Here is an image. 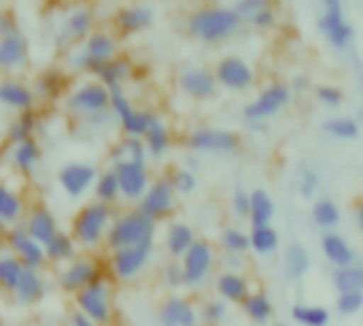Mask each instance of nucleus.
Masks as SVG:
<instances>
[{"label": "nucleus", "mask_w": 363, "mask_h": 326, "mask_svg": "<svg viewBox=\"0 0 363 326\" xmlns=\"http://www.w3.org/2000/svg\"><path fill=\"white\" fill-rule=\"evenodd\" d=\"M242 19L230 6H204L189 17V32L206 42H217L232 36Z\"/></svg>", "instance_id": "1"}, {"label": "nucleus", "mask_w": 363, "mask_h": 326, "mask_svg": "<svg viewBox=\"0 0 363 326\" xmlns=\"http://www.w3.org/2000/svg\"><path fill=\"white\" fill-rule=\"evenodd\" d=\"M111 208L104 204H87L72 221V240L85 248H94L100 244L108 223H111Z\"/></svg>", "instance_id": "2"}, {"label": "nucleus", "mask_w": 363, "mask_h": 326, "mask_svg": "<svg viewBox=\"0 0 363 326\" xmlns=\"http://www.w3.org/2000/svg\"><path fill=\"white\" fill-rule=\"evenodd\" d=\"M155 233V223L151 219H147L145 214H140L138 210L117 219L111 229H108V246L113 250H121V248H130L136 246L145 240H153Z\"/></svg>", "instance_id": "3"}, {"label": "nucleus", "mask_w": 363, "mask_h": 326, "mask_svg": "<svg viewBox=\"0 0 363 326\" xmlns=\"http://www.w3.org/2000/svg\"><path fill=\"white\" fill-rule=\"evenodd\" d=\"M28 62V40L11 15H0V70H17Z\"/></svg>", "instance_id": "4"}, {"label": "nucleus", "mask_w": 363, "mask_h": 326, "mask_svg": "<svg viewBox=\"0 0 363 326\" xmlns=\"http://www.w3.org/2000/svg\"><path fill=\"white\" fill-rule=\"evenodd\" d=\"M77 305L81 310L79 314L85 316L89 322H94V325H106L111 320V314H113L108 284L102 278L94 280L89 286H85L83 291L77 293Z\"/></svg>", "instance_id": "5"}, {"label": "nucleus", "mask_w": 363, "mask_h": 326, "mask_svg": "<svg viewBox=\"0 0 363 326\" xmlns=\"http://www.w3.org/2000/svg\"><path fill=\"white\" fill-rule=\"evenodd\" d=\"M183 263H181V272H183V284H189V286H200L213 265H215V250L211 246V242L206 240H196L191 244V248L181 257Z\"/></svg>", "instance_id": "6"}, {"label": "nucleus", "mask_w": 363, "mask_h": 326, "mask_svg": "<svg viewBox=\"0 0 363 326\" xmlns=\"http://www.w3.org/2000/svg\"><path fill=\"white\" fill-rule=\"evenodd\" d=\"M115 51H117V45L111 34L91 32V34H87L83 49L72 57V64L77 68L96 72L100 66H104L106 62H111L115 57Z\"/></svg>", "instance_id": "7"}, {"label": "nucleus", "mask_w": 363, "mask_h": 326, "mask_svg": "<svg viewBox=\"0 0 363 326\" xmlns=\"http://www.w3.org/2000/svg\"><path fill=\"white\" fill-rule=\"evenodd\" d=\"M66 106L70 112L74 115H85V117H98L104 115L111 104H108V89L100 83H85L81 87H77L68 100Z\"/></svg>", "instance_id": "8"}, {"label": "nucleus", "mask_w": 363, "mask_h": 326, "mask_svg": "<svg viewBox=\"0 0 363 326\" xmlns=\"http://www.w3.org/2000/svg\"><path fill=\"white\" fill-rule=\"evenodd\" d=\"M6 246L11 248V255H15L19 259V263L23 265V269H34L38 272L45 263V248L40 244H36L34 240H30V235L26 233L23 225H15L6 231L4 235Z\"/></svg>", "instance_id": "9"}, {"label": "nucleus", "mask_w": 363, "mask_h": 326, "mask_svg": "<svg viewBox=\"0 0 363 326\" xmlns=\"http://www.w3.org/2000/svg\"><path fill=\"white\" fill-rule=\"evenodd\" d=\"M319 28L323 30L325 38L342 49L353 40V28L349 21H345V8L340 0H325L323 2V15L319 19Z\"/></svg>", "instance_id": "10"}, {"label": "nucleus", "mask_w": 363, "mask_h": 326, "mask_svg": "<svg viewBox=\"0 0 363 326\" xmlns=\"http://www.w3.org/2000/svg\"><path fill=\"white\" fill-rule=\"evenodd\" d=\"M172 208H174V189L170 185V178H160L140 197L138 212L155 223L160 219H166L172 212Z\"/></svg>", "instance_id": "11"}, {"label": "nucleus", "mask_w": 363, "mask_h": 326, "mask_svg": "<svg viewBox=\"0 0 363 326\" xmlns=\"http://www.w3.org/2000/svg\"><path fill=\"white\" fill-rule=\"evenodd\" d=\"M151 250H153V240H145V242H140L136 246L115 250L113 252V261H111L115 278L132 280L147 265V261L151 257Z\"/></svg>", "instance_id": "12"}, {"label": "nucleus", "mask_w": 363, "mask_h": 326, "mask_svg": "<svg viewBox=\"0 0 363 326\" xmlns=\"http://www.w3.org/2000/svg\"><path fill=\"white\" fill-rule=\"evenodd\" d=\"M291 98L289 87H285L283 83H274L270 87H266L247 108H245V117L249 121H264L272 115H277Z\"/></svg>", "instance_id": "13"}, {"label": "nucleus", "mask_w": 363, "mask_h": 326, "mask_svg": "<svg viewBox=\"0 0 363 326\" xmlns=\"http://www.w3.org/2000/svg\"><path fill=\"white\" fill-rule=\"evenodd\" d=\"M213 76L217 83H221L230 91H245L253 85V78H255L251 66L236 55L223 57Z\"/></svg>", "instance_id": "14"}, {"label": "nucleus", "mask_w": 363, "mask_h": 326, "mask_svg": "<svg viewBox=\"0 0 363 326\" xmlns=\"http://www.w3.org/2000/svg\"><path fill=\"white\" fill-rule=\"evenodd\" d=\"M117 185H119V195H123L130 202L140 199L147 189H149V174L147 168L140 163H119L113 168Z\"/></svg>", "instance_id": "15"}, {"label": "nucleus", "mask_w": 363, "mask_h": 326, "mask_svg": "<svg viewBox=\"0 0 363 326\" xmlns=\"http://www.w3.org/2000/svg\"><path fill=\"white\" fill-rule=\"evenodd\" d=\"M96 178H98V172L89 163L72 161L60 170V185L66 191V195L74 197V199L85 195L91 189V185L96 182Z\"/></svg>", "instance_id": "16"}, {"label": "nucleus", "mask_w": 363, "mask_h": 326, "mask_svg": "<svg viewBox=\"0 0 363 326\" xmlns=\"http://www.w3.org/2000/svg\"><path fill=\"white\" fill-rule=\"evenodd\" d=\"M189 146L196 151H215V153H230L238 146V136L225 129L215 127H200L189 134Z\"/></svg>", "instance_id": "17"}, {"label": "nucleus", "mask_w": 363, "mask_h": 326, "mask_svg": "<svg viewBox=\"0 0 363 326\" xmlns=\"http://www.w3.org/2000/svg\"><path fill=\"white\" fill-rule=\"evenodd\" d=\"M98 278H102V276H100L98 267L91 261L77 259L60 274V286H62L64 293H79Z\"/></svg>", "instance_id": "18"}, {"label": "nucleus", "mask_w": 363, "mask_h": 326, "mask_svg": "<svg viewBox=\"0 0 363 326\" xmlns=\"http://www.w3.org/2000/svg\"><path fill=\"white\" fill-rule=\"evenodd\" d=\"M23 229L30 235V240L45 246L57 233V221L45 206H36L30 210V214L23 223Z\"/></svg>", "instance_id": "19"}, {"label": "nucleus", "mask_w": 363, "mask_h": 326, "mask_svg": "<svg viewBox=\"0 0 363 326\" xmlns=\"http://www.w3.org/2000/svg\"><path fill=\"white\" fill-rule=\"evenodd\" d=\"M179 85L187 95L198 98V100H206V98L215 95V89H217V81H215L213 72L206 68H187L181 74Z\"/></svg>", "instance_id": "20"}, {"label": "nucleus", "mask_w": 363, "mask_h": 326, "mask_svg": "<svg viewBox=\"0 0 363 326\" xmlns=\"http://www.w3.org/2000/svg\"><path fill=\"white\" fill-rule=\"evenodd\" d=\"M160 322L164 326H196L198 316L189 301L183 297H170L160 310Z\"/></svg>", "instance_id": "21"}, {"label": "nucleus", "mask_w": 363, "mask_h": 326, "mask_svg": "<svg viewBox=\"0 0 363 326\" xmlns=\"http://www.w3.org/2000/svg\"><path fill=\"white\" fill-rule=\"evenodd\" d=\"M321 248H323L325 259L332 265H336L338 269L355 265V250L351 248V244L342 235H338V233H325L323 240H321Z\"/></svg>", "instance_id": "22"}, {"label": "nucleus", "mask_w": 363, "mask_h": 326, "mask_svg": "<svg viewBox=\"0 0 363 326\" xmlns=\"http://www.w3.org/2000/svg\"><path fill=\"white\" fill-rule=\"evenodd\" d=\"M13 295H15L17 303H21V305H32L38 299H43L45 282H43L40 274L34 272V269H23L17 284H15V289H13Z\"/></svg>", "instance_id": "23"}, {"label": "nucleus", "mask_w": 363, "mask_h": 326, "mask_svg": "<svg viewBox=\"0 0 363 326\" xmlns=\"http://www.w3.org/2000/svg\"><path fill=\"white\" fill-rule=\"evenodd\" d=\"M0 102L15 110H32L34 93L19 81H2L0 83Z\"/></svg>", "instance_id": "24"}, {"label": "nucleus", "mask_w": 363, "mask_h": 326, "mask_svg": "<svg viewBox=\"0 0 363 326\" xmlns=\"http://www.w3.org/2000/svg\"><path fill=\"white\" fill-rule=\"evenodd\" d=\"M274 216V202L272 197L257 189L253 193H249V219H251V227L259 229V227H268L270 221Z\"/></svg>", "instance_id": "25"}, {"label": "nucleus", "mask_w": 363, "mask_h": 326, "mask_svg": "<svg viewBox=\"0 0 363 326\" xmlns=\"http://www.w3.org/2000/svg\"><path fill=\"white\" fill-rule=\"evenodd\" d=\"M145 159H147V149H145V142L140 138H125V140H119L113 149H111V161L113 165H119V163H140L145 165Z\"/></svg>", "instance_id": "26"}, {"label": "nucleus", "mask_w": 363, "mask_h": 326, "mask_svg": "<svg viewBox=\"0 0 363 326\" xmlns=\"http://www.w3.org/2000/svg\"><path fill=\"white\" fill-rule=\"evenodd\" d=\"M217 291L225 301L232 303H242L251 293H249V282L238 274V272H225L217 280Z\"/></svg>", "instance_id": "27"}, {"label": "nucleus", "mask_w": 363, "mask_h": 326, "mask_svg": "<svg viewBox=\"0 0 363 326\" xmlns=\"http://www.w3.org/2000/svg\"><path fill=\"white\" fill-rule=\"evenodd\" d=\"M151 19H153L151 8L138 4V6L121 8V11L117 13V19H115V21H117V28H119L123 34H134V32L147 28V25L151 23Z\"/></svg>", "instance_id": "28"}, {"label": "nucleus", "mask_w": 363, "mask_h": 326, "mask_svg": "<svg viewBox=\"0 0 363 326\" xmlns=\"http://www.w3.org/2000/svg\"><path fill=\"white\" fill-rule=\"evenodd\" d=\"M196 242V233L187 223H172L168 233H166V248L174 259H181L191 244Z\"/></svg>", "instance_id": "29"}, {"label": "nucleus", "mask_w": 363, "mask_h": 326, "mask_svg": "<svg viewBox=\"0 0 363 326\" xmlns=\"http://www.w3.org/2000/svg\"><path fill=\"white\" fill-rule=\"evenodd\" d=\"M145 140V149L153 155V157H162L166 151H168V146H170V134H168V129H166V125H164V121L155 115L153 117V121L149 123V127H147V132H145V136H143Z\"/></svg>", "instance_id": "30"}, {"label": "nucleus", "mask_w": 363, "mask_h": 326, "mask_svg": "<svg viewBox=\"0 0 363 326\" xmlns=\"http://www.w3.org/2000/svg\"><path fill=\"white\" fill-rule=\"evenodd\" d=\"M45 257L47 261H53V263H64V261H70L77 252V242L72 240L70 233H64V231H57L45 246Z\"/></svg>", "instance_id": "31"}, {"label": "nucleus", "mask_w": 363, "mask_h": 326, "mask_svg": "<svg viewBox=\"0 0 363 326\" xmlns=\"http://www.w3.org/2000/svg\"><path fill=\"white\" fill-rule=\"evenodd\" d=\"M11 157H13V163L17 165L19 172L32 174L36 170L38 161H40V149H38L36 140L30 138V140H23V142L15 144Z\"/></svg>", "instance_id": "32"}, {"label": "nucleus", "mask_w": 363, "mask_h": 326, "mask_svg": "<svg viewBox=\"0 0 363 326\" xmlns=\"http://www.w3.org/2000/svg\"><path fill=\"white\" fill-rule=\"evenodd\" d=\"M132 72V66L128 59L123 57H113L111 62H106L104 66H100L94 74L98 76L100 85H104L106 89L115 87V85H121L123 78H128Z\"/></svg>", "instance_id": "33"}, {"label": "nucleus", "mask_w": 363, "mask_h": 326, "mask_svg": "<svg viewBox=\"0 0 363 326\" xmlns=\"http://www.w3.org/2000/svg\"><path fill=\"white\" fill-rule=\"evenodd\" d=\"M23 214V202L21 197L6 185L0 182V221L6 223H17Z\"/></svg>", "instance_id": "34"}, {"label": "nucleus", "mask_w": 363, "mask_h": 326, "mask_svg": "<svg viewBox=\"0 0 363 326\" xmlns=\"http://www.w3.org/2000/svg\"><path fill=\"white\" fill-rule=\"evenodd\" d=\"M285 269H287V276L294 278V280H300L308 274L311 269V257L306 252L304 246L300 244H291L285 252Z\"/></svg>", "instance_id": "35"}, {"label": "nucleus", "mask_w": 363, "mask_h": 326, "mask_svg": "<svg viewBox=\"0 0 363 326\" xmlns=\"http://www.w3.org/2000/svg\"><path fill=\"white\" fill-rule=\"evenodd\" d=\"M245 314L255 322V325H266L272 318V303L264 293H253L242 301Z\"/></svg>", "instance_id": "36"}, {"label": "nucleus", "mask_w": 363, "mask_h": 326, "mask_svg": "<svg viewBox=\"0 0 363 326\" xmlns=\"http://www.w3.org/2000/svg\"><path fill=\"white\" fill-rule=\"evenodd\" d=\"M334 286L340 295L345 293H362L363 291V269L359 265L336 269L334 274Z\"/></svg>", "instance_id": "37"}, {"label": "nucleus", "mask_w": 363, "mask_h": 326, "mask_svg": "<svg viewBox=\"0 0 363 326\" xmlns=\"http://www.w3.org/2000/svg\"><path fill=\"white\" fill-rule=\"evenodd\" d=\"M291 318L300 326H328L330 312L321 305H296L291 310Z\"/></svg>", "instance_id": "38"}, {"label": "nucleus", "mask_w": 363, "mask_h": 326, "mask_svg": "<svg viewBox=\"0 0 363 326\" xmlns=\"http://www.w3.org/2000/svg\"><path fill=\"white\" fill-rule=\"evenodd\" d=\"M313 221L321 229H334L340 223V208L334 199H319L313 208Z\"/></svg>", "instance_id": "39"}, {"label": "nucleus", "mask_w": 363, "mask_h": 326, "mask_svg": "<svg viewBox=\"0 0 363 326\" xmlns=\"http://www.w3.org/2000/svg\"><path fill=\"white\" fill-rule=\"evenodd\" d=\"M249 246L257 252V255H270L279 248V233L277 229L268 227H259L253 229L249 235Z\"/></svg>", "instance_id": "40"}, {"label": "nucleus", "mask_w": 363, "mask_h": 326, "mask_svg": "<svg viewBox=\"0 0 363 326\" xmlns=\"http://www.w3.org/2000/svg\"><path fill=\"white\" fill-rule=\"evenodd\" d=\"M34 129H36V115L32 110H23L11 123V127H9V140L13 144H19L23 140H30L32 134H34Z\"/></svg>", "instance_id": "41"}, {"label": "nucleus", "mask_w": 363, "mask_h": 326, "mask_svg": "<svg viewBox=\"0 0 363 326\" xmlns=\"http://www.w3.org/2000/svg\"><path fill=\"white\" fill-rule=\"evenodd\" d=\"M94 17L87 8H77L68 15L66 19V36L70 38H87L89 30H91Z\"/></svg>", "instance_id": "42"}, {"label": "nucleus", "mask_w": 363, "mask_h": 326, "mask_svg": "<svg viewBox=\"0 0 363 326\" xmlns=\"http://www.w3.org/2000/svg\"><path fill=\"white\" fill-rule=\"evenodd\" d=\"M94 187H96L98 204L108 206V204H113V202L119 197V185H117V178H115V172H113V170L102 172V174L96 178Z\"/></svg>", "instance_id": "43"}, {"label": "nucleus", "mask_w": 363, "mask_h": 326, "mask_svg": "<svg viewBox=\"0 0 363 326\" xmlns=\"http://www.w3.org/2000/svg\"><path fill=\"white\" fill-rule=\"evenodd\" d=\"M153 112H147V110H132L130 115H125L123 119H119L121 121V127H123V132L130 136V138H140V136H145V132H147V127H149V123L153 121Z\"/></svg>", "instance_id": "44"}, {"label": "nucleus", "mask_w": 363, "mask_h": 326, "mask_svg": "<svg viewBox=\"0 0 363 326\" xmlns=\"http://www.w3.org/2000/svg\"><path fill=\"white\" fill-rule=\"evenodd\" d=\"M23 272V265L15 255H0V286L6 291H13L19 276Z\"/></svg>", "instance_id": "45"}, {"label": "nucleus", "mask_w": 363, "mask_h": 326, "mask_svg": "<svg viewBox=\"0 0 363 326\" xmlns=\"http://www.w3.org/2000/svg\"><path fill=\"white\" fill-rule=\"evenodd\" d=\"M323 129L338 140H355L359 136V125L349 117H336L325 121Z\"/></svg>", "instance_id": "46"}, {"label": "nucleus", "mask_w": 363, "mask_h": 326, "mask_svg": "<svg viewBox=\"0 0 363 326\" xmlns=\"http://www.w3.org/2000/svg\"><path fill=\"white\" fill-rule=\"evenodd\" d=\"M221 244L230 255H240V252H247L251 248L249 246V233H245L240 229H225L221 235Z\"/></svg>", "instance_id": "47"}, {"label": "nucleus", "mask_w": 363, "mask_h": 326, "mask_svg": "<svg viewBox=\"0 0 363 326\" xmlns=\"http://www.w3.org/2000/svg\"><path fill=\"white\" fill-rule=\"evenodd\" d=\"M62 87H64V78H62V74H60L57 70H47V72H43V74L38 76V81H36L38 93H43V95H47V98H55V95L62 91Z\"/></svg>", "instance_id": "48"}, {"label": "nucleus", "mask_w": 363, "mask_h": 326, "mask_svg": "<svg viewBox=\"0 0 363 326\" xmlns=\"http://www.w3.org/2000/svg\"><path fill=\"white\" fill-rule=\"evenodd\" d=\"M362 305V293H345V295L338 297V312H340L342 316H355V314H359Z\"/></svg>", "instance_id": "49"}, {"label": "nucleus", "mask_w": 363, "mask_h": 326, "mask_svg": "<svg viewBox=\"0 0 363 326\" xmlns=\"http://www.w3.org/2000/svg\"><path fill=\"white\" fill-rule=\"evenodd\" d=\"M170 185H172V189L179 191L181 195H189V193H194V189H196V176H194V172H189V170H181V172H177V174L170 178Z\"/></svg>", "instance_id": "50"}, {"label": "nucleus", "mask_w": 363, "mask_h": 326, "mask_svg": "<svg viewBox=\"0 0 363 326\" xmlns=\"http://www.w3.org/2000/svg\"><path fill=\"white\" fill-rule=\"evenodd\" d=\"M225 314H228V308H225V303H221V301H208V303L202 308V320H204L206 325H219V322L225 318Z\"/></svg>", "instance_id": "51"}, {"label": "nucleus", "mask_w": 363, "mask_h": 326, "mask_svg": "<svg viewBox=\"0 0 363 326\" xmlns=\"http://www.w3.org/2000/svg\"><path fill=\"white\" fill-rule=\"evenodd\" d=\"M317 98H319V102L323 104V106H330V108H336V106H340L342 104V91L338 89V87H334V85H321L319 89H317Z\"/></svg>", "instance_id": "52"}, {"label": "nucleus", "mask_w": 363, "mask_h": 326, "mask_svg": "<svg viewBox=\"0 0 363 326\" xmlns=\"http://www.w3.org/2000/svg\"><path fill=\"white\" fill-rule=\"evenodd\" d=\"M268 4H270L268 0H240V2H236L234 11L238 13L240 19H245V17L251 19L259 8H264V6H268Z\"/></svg>", "instance_id": "53"}, {"label": "nucleus", "mask_w": 363, "mask_h": 326, "mask_svg": "<svg viewBox=\"0 0 363 326\" xmlns=\"http://www.w3.org/2000/svg\"><path fill=\"white\" fill-rule=\"evenodd\" d=\"M317 185H319V178H317V172L315 170H304L302 178H300V191H302V197H313L315 191H317Z\"/></svg>", "instance_id": "54"}, {"label": "nucleus", "mask_w": 363, "mask_h": 326, "mask_svg": "<svg viewBox=\"0 0 363 326\" xmlns=\"http://www.w3.org/2000/svg\"><path fill=\"white\" fill-rule=\"evenodd\" d=\"M274 19H277V15H274V11H272V8H270V4H268V6L259 8V11L251 17V23H253L255 28L266 30V28L274 25Z\"/></svg>", "instance_id": "55"}, {"label": "nucleus", "mask_w": 363, "mask_h": 326, "mask_svg": "<svg viewBox=\"0 0 363 326\" xmlns=\"http://www.w3.org/2000/svg\"><path fill=\"white\" fill-rule=\"evenodd\" d=\"M232 210H234V214L240 216V219L249 216V193L236 191V193H234V199H232Z\"/></svg>", "instance_id": "56"}, {"label": "nucleus", "mask_w": 363, "mask_h": 326, "mask_svg": "<svg viewBox=\"0 0 363 326\" xmlns=\"http://www.w3.org/2000/svg\"><path fill=\"white\" fill-rule=\"evenodd\" d=\"M166 282H168L170 286H181V284H183V272H181V265L170 263V265L166 267Z\"/></svg>", "instance_id": "57"}, {"label": "nucleus", "mask_w": 363, "mask_h": 326, "mask_svg": "<svg viewBox=\"0 0 363 326\" xmlns=\"http://www.w3.org/2000/svg\"><path fill=\"white\" fill-rule=\"evenodd\" d=\"M70 325H72V326H96L94 322H89V320H87L85 316H81L79 312H77V314H74V316L70 318Z\"/></svg>", "instance_id": "58"}, {"label": "nucleus", "mask_w": 363, "mask_h": 326, "mask_svg": "<svg viewBox=\"0 0 363 326\" xmlns=\"http://www.w3.org/2000/svg\"><path fill=\"white\" fill-rule=\"evenodd\" d=\"M225 265H230V267H240L242 261H240L238 255H225Z\"/></svg>", "instance_id": "59"}, {"label": "nucleus", "mask_w": 363, "mask_h": 326, "mask_svg": "<svg viewBox=\"0 0 363 326\" xmlns=\"http://www.w3.org/2000/svg\"><path fill=\"white\" fill-rule=\"evenodd\" d=\"M294 87H296L298 91H304V87H306V78H302V76H300V78H296V81H294Z\"/></svg>", "instance_id": "60"}, {"label": "nucleus", "mask_w": 363, "mask_h": 326, "mask_svg": "<svg viewBox=\"0 0 363 326\" xmlns=\"http://www.w3.org/2000/svg\"><path fill=\"white\" fill-rule=\"evenodd\" d=\"M4 235H6V225L0 221V248L4 246Z\"/></svg>", "instance_id": "61"}, {"label": "nucleus", "mask_w": 363, "mask_h": 326, "mask_svg": "<svg viewBox=\"0 0 363 326\" xmlns=\"http://www.w3.org/2000/svg\"><path fill=\"white\" fill-rule=\"evenodd\" d=\"M277 326H285V325H277Z\"/></svg>", "instance_id": "62"}, {"label": "nucleus", "mask_w": 363, "mask_h": 326, "mask_svg": "<svg viewBox=\"0 0 363 326\" xmlns=\"http://www.w3.org/2000/svg\"><path fill=\"white\" fill-rule=\"evenodd\" d=\"M0 326H2V322H0Z\"/></svg>", "instance_id": "63"}]
</instances>
